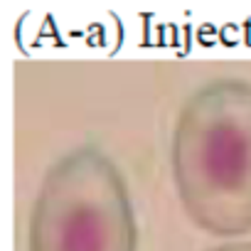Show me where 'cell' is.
Wrapping results in <instances>:
<instances>
[{"label": "cell", "mask_w": 251, "mask_h": 251, "mask_svg": "<svg viewBox=\"0 0 251 251\" xmlns=\"http://www.w3.org/2000/svg\"><path fill=\"white\" fill-rule=\"evenodd\" d=\"M170 165L200 229L251 234V81L224 76L190 94L173 128Z\"/></svg>", "instance_id": "1"}, {"label": "cell", "mask_w": 251, "mask_h": 251, "mask_svg": "<svg viewBox=\"0 0 251 251\" xmlns=\"http://www.w3.org/2000/svg\"><path fill=\"white\" fill-rule=\"evenodd\" d=\"M27 251H138L128 187L101 148L79 146L50 165L30 212Z\"/></svg>", "instance_id": "2"}, {"label": "cell", "mask_w": 251, "mask_h": 251, "mask_svg": "<svg viewBox=\"0 0 251 251\" xmlns=\"http://www.w3.org/2000/svg\"><path fill=\"white\" fill-rule=\"evenodd\" d=\"M209 251H251V241H226V244L214 246Z\"/></svg>", "instance_id": "3"}]
</instances>
